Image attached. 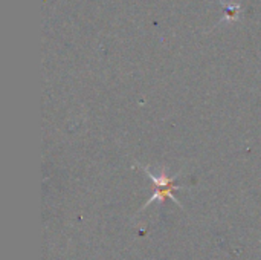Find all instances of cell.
Segmentation results:
<instances>
[{
    "label": "cell",
    "mask_w": 261,
    "mask_h": 260,
    "mask_svg": "<svg viewBox=\"0 0 261 260\" xmlns=\"http://www.w3.org/2000/svg\"><path fill=\"white\" fill-rule=\"evenodd\" d=\"M145 170V173H147V176H150L151 178V181L154 182V185H156V190H154V195L144 204V207L141 208V210H144V208H147L150 204H153L154 201H159V202H162V201H165V199H171L174 204H177L180 208H182V204H179V201L173 196V192L174 190H179L180 187L179 185H174V179L179 176V175H174V176H168V175H165L164 172L162 173H159V176L158 175H153L147 167L144 169Z\"/></svg>",
    "instance_id": "6da1fadb"
}]
</instances>
